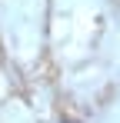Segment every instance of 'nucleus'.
Segmentation results:
<instances>
[{"mask_svg": "<svg viewBox=\"0 0 120 123\" xmlns=\"http://www.w3.org/2000/svg\"><path fill=\"white\" fill-rule=\"evenodd\" d=\"M60 123H77V120H60Z\"/></svg>", "mask_w": 120, "mask_h": 123, "instance_id": "1", "label": "nucleus"}]
</instances>
